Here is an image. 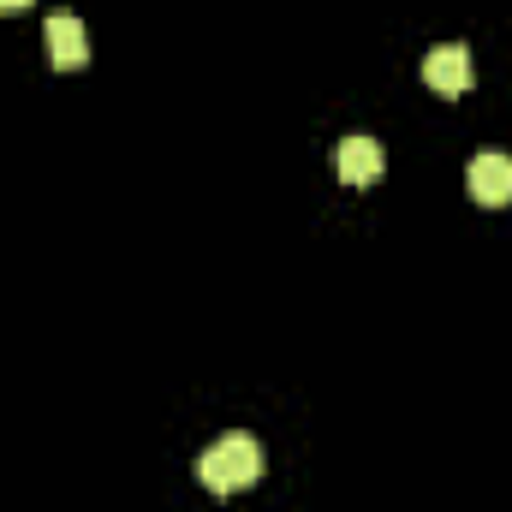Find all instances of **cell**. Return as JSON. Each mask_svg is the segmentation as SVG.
Masks as SVG:
<instances>
[{
    "label": "cell",
    "instance_id": "3",
    "mask_svg": "<svg viewBox=\"0 0 512 512\" xmlns=\"http://www.w3.org/2000/svg\"><path fill=\"white\" fill-rule=\"evenodd\" d=\"M48 60L60 72H84L90 66V36H84V18L78 12H48Z\"/></svg>",
    "mask_w": 512,
    "mask_h": 512
},
{
    "label": "cell",
    "instance_id": "4",
    "mask_svg": "<svg viewBox=\"0 0 512 512\" xmlns=\"http://www.w3.org/2000/svg\"><path fill=\"white\" fill-rule=\"evenodd\" d=\"M465 191H471L483 209H507L512 203V161L501 149H483V155L471 161V173H465Z\"/></svg>",
    "mask_w": 512,
    "mask_h": 512
},
{
    "label": "cell",
    "instance_id": "6",
    "mask_svg": "<svg viewBox=\"0 0 512 512\" xmlns=\"http://www.w3.org/2000/svg\"><path fill=\"white\" fill-rule=\"evenodd\" d=\"M24 6H30V0H0V12H24Z\"/></svg>",
    "mask_w": 512,
    "mask_h": 512
},
{
    "label": "cell",
    "instance_id": "5",
    "mask_svg": "<svg viewBox=\"0 0 512 512\" xmlns=\"http://www.w3.org/2000/svg\"><path fill=\"white\" fill-rule=\"evenodd\" d=\"M334 167H340V179L346 185H376L387 167L382 143L376 137H340V149H334Z\"/></svg>",
    "mask_w": 512,
    "mask_h": 512
},
{
    "label": "cell",
    "instance_id": "2",
    "mask_svg": "<svg viewBox=\"0 0 512 512\" xmlns=\"http://www.w3.org/2000/svg\"><path fill=\"white\" fill-rule=\"evenodd\" d=\"M471 48L465 42H441V48H429L423 54V84L435 90V96H465L471 90Z\"/></svg>",
    "mask_w": 512,
    "mask_h": 512
},
{
    "label": "cell",
    "instance_id": "1",
    "mask_svg": "<svg viewBox=\"0 0 512 512\" xmlns=\"http://www.w3.org/2000/svg\"><path fill=\"white\" fill-rule=\"evenodd\" d=\"M262 441L256 435H245V429H233V435H221L203 459H197V477H203V489L209 495H233V489H245V483H256L262 477Z\"/></svg>",
    "mask_w": 512,
    "mask_h": 512
}]
</instances>
